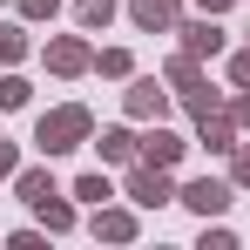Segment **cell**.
<instances>
[{"label":"cell","instance_id":"d4e9b609","mask_svg":"<svg viewBox=\"0 0 250 250\" xmlns=\"http://www.w3.org/2000/svg\"><path fill=\"white\" fill-rule=\"evenodd\" d=\"M196 7H203V14H216V21H223V14H230V7H237V0H196Z\"/></svg>","mask_w":250,"mask_h":250},{"label":"cell","instance_id":"603a6c76","mask_svg":"<svg viewBox=\"0 0 250 250\" xmlns=\"http://www.w3.org/2000/svg\"><path fill=\"white\" fill-rule=\"evenodd\" d=\"M230 82H237V88H250V47H244V54H230Z\"/></svg>","mask_w":250,"mask_h":250},{"label":"cell","instance_id":"ba28073f","mask_svg":"<svg viewBox=\"0 0 250 250\" xmlns=\"http://www.w3.org/2000/svg\"><path fill=\"white\" fill-rule=\"evenodd\" d=\"M128 21H135L142 34H176V21H183V0H128Z\"/></svg>","mask_w":250,"mask_h":250},{"label":"cell","instance_id":"cb8c5ba5","mask_svg":"<svg viewBox=\"0 0 250 250\" xmlns=\"http://www.w3.org/2000/svg\"><path fill=\"white\" fill-rule=\"evenodd\" d=\"M230 122H237V128H250V88H237V102H230Z\"/></svg>","mask_w":250,"mask_h":250},{"label":"cell","instance_id":"4fadbf2b","mask_svg":"<svg viewBox=\"0 0 250 250\" xmlns=\"http://www.w3.org/2000/svg\"><path fill=\"white\" fill-rule=\"evenodd\" d=\"M163 82H169V95H196V88H203V61H196L189 47H183V54H169Z\"/></svg>","mask_w":250,"mask_h":250},{"label":"cell","instance_id":"44dd1931","mask_svg":"<svg viewBox=\"0 0 250 250\" xmlns=\"http://www.w3.org/2000/svg\"><path fill=\"white\" fill-rule=\"evenodd\" d=\"M230 183H237V189H250V142H237V149H230Z\"/></svg>","mask_w":250,"mask_h":250},{"label":"cell","instance_id":"9c48e42d","mask_svg":"<svg viewBox=\"0 0 250 250\" xmlns=\"http://www.w3.org/2000/svg\"><path fill=\"white\" fill-rule=\"evenodd\" d=\"M88 230L102 237V244H135V209H115V203H95V216H88Z\"/></svg>","mask_w":250,"mask_h":250},{"label":"cell","instance_id":"7a4b0ae2","mask_svg":"<svg viewBox=\"0 0 250 250\" xmlns=\"http://www.w3.org/2000/svg\"><path fill=\"white\" fill-rule=\"evenodd\" d=\"M122 196H128L135 209H163V203H176V183H169L163 163H142V156H135L128 176H122Z\"/></svg>","mask_w":250,"mask_h":250},{"label":"cell","instance_id":"52a82bcc","mask_svg":"<svg viewBox=\"0 0 250 250\" xmlns=\"http://www.w3.org/2000/svg\"><path fill=\"white\" fill-rule=\"evenodd\" d=\"M176 34H183V47H189L196 61H216V54H223V27H216V14H196V21H176Z\"/></svg>","mask_w":250,"mask_h":250},{"label":"cell","instance_id":"5bb4252c","mask_svg":"<svg viewBox=\"0 0 250 250\" xmlns=\"http://www.w3.org/2000/svg\"><path fill=\"white\" fill-rule=\"evenodd\" d=\"M68 196H75V203H115V183H108V169H88V176H75V189H68Z\"/></svg>","mask_w":250,"mask_h":250},{"label":"cell","instance_id":"7402d4cb","mask_svg":"<svg viewBox=\"0 0 250 250\" xmlns=\"http://www.w3.org/2000/svg\"><path fill=\"white\" fill-rule=\"evenodd\" d=\"M14 176H21V149H14V142H0V183H14Z\"/></svg>","mask_w":250,"mask_h":250},{"label":"cell","instance_id":"ac0fdd59","mask_svg":"<svg viewBox=\"0 0 250 250\" xmlns=\"http://www.w3.org/2000/svg\"><path fill=\"white\" fill-rule=\"evenodd\" d=\"M0 61H27V21H0Z\"/></svg>","mask_w":250,"mask_h":250},{"label":"cell","instance_id":"9a60e30c","mask_svg":"<svg viewBox=\"0 0 250 250\" xmlns=\"http://www.w3.org/2000/svg\"><path fill=\"white\" fill-rule=\"evenodd\" d=\"M115 14H122V0H75V27L82 34H102Z\"/></svg>","mask_w":250,"mask_h":250},{"label":"cell","instance_id":"ffe728a7","mask_svg":"<svg viewBox=\"0 0 250 250\" xmlns=\"http://www.w3.org/2000/svg\"><path fill=\"white\" fill-rule=\"evenodd\" d=\"M14 7H21V21H27V27H41V21L61 14V0H14Z\"/></svg>","mask_w":250,"mask_h":250},{"label":"cell","instance_id":"277c9868","mask_svg":"<svg viewBox=\"0 0 250 250\" xmlns=\"http://www.w3.org/2000/svg\"><path fill=\"white\" fill-rule=\"evenodd\" d=\"M122 108L135 115V122H163V115H169V82H156V75H128Z\"/></svg>","mask_w":250,"mask_h":250},{"label":"cell","instance_id":"5b68a950","mask_svg":"<svg viewBox=\"0 0 250 250\" xmlns=\"http://www.w3.org/2000/svg\"><path fill=\"white\" fill-rule=\"evenodd\" d=\"M230 196H237V183H223V176H196V183H183V189H176V203H189L196 216H223Z\"/></svg>","mask_w":250,"mask_h":250},{"label":"cell","instance_id":"484cf974","mask_svg":"<svg viewBox=\"0 0 250 250\" xmlns=\"http://www.w3.org/2000/svg\"><path fill=\"white\" fill-rule=\"evenodd\" d=\"M244 41H250V27H244Z\"/></svg>","mask_w":250,"mask_h":250},{"label":"cell","instance_id":"2e32d148","mask_svg":"<svg viewBox=\"0 0 250 250\" xmlns=\"http://www.w3.org/2000/svg\"><path fill=\"white\" fill-rule=\"evenodd\" d=\"M95 75H108V82H128V75H135L128 47H95Z\"/></svg>","mask_w":250,"mask_h":250},{"label":"cell","instance_id":"6da1fadb","mask_svg":"<svg viewBox=\"0 0 250 250\" xmlns=\"http://www.w3.org/2000/svg\"><path fill=\"white\" fill-rule=\"evenodd\" d=\"M82 142H95V115H88L82 102H61V108H47L41 122H34V149H41L47 163L54 156H75Z\"/></svg>","mask_w":250,"mask_h":250},{"label":"cell","instance_id":"8fae6325","mask_svg":"<svg viewBox=\"0 0 250 250\" xmlns=\"http://www.w3.org/2000/svg\"><path fill=\"white\" fill-rule=\"evenodd\" d=\"M183 156H189V142H183L176 128H163V122H156L149 135H142V163H163V169H176Z\"/></svg>","mask_w":250,"mask_h":250},{"label":"cell","instance_id":"7c38bea8","mask_svg":"<svg viewBox=\"0 0 250 250\" xmlns=\"http://www.w3.org/2000/svg\"><path fill=\"white\" fill-rule=\"evenodd\" d=\"M27 209L41 216V230H47V237H68V230H75V203H68L61 189H47L41 203H27Z\"/></svg>","mask_w":250,"mask_h":250},{"label":"cell","instance_id":"8992f818","mask_svg":"<svg viewBox=\"0 0 250 250\" xmlns=\"http://www.w3.org/2000/svg\"><path fill=\"white\" fill-rule=\"evenodd\" d=\"M196 142H203L209 156H230V149H237V122H230V108H196Z\"/></svg>","mask_w":250,"mask_h":250},{"label":"cell","instance_id":"3957f363","mask_svg":"<svg viewBox=\"0 0 250 250\" xmlns=\"http://www.w3.org/2000/svg\"><path fill=\"white\" fill-rule=\"evenodd\" d=\"M41 61H47V75L75 82V75H88V68H95V47H88L82 34H54V41L41 47Z\"/></svg>","mask_w":250,"mask_h":250},{"label":"cell","instance_id":"d6986e66","mask_svg":"<svg viewBox=\"0 0 250 250\" xmlns=\"http://www.w3.org/2000/svg\"><path fill=\"white\" fill-rule=\"evenodd\" d=\"M27 102H34V82H27V75H0V108H7V115L27 108Z\"/></svg>","mask_w":250,"mask_h":250},{"label":"cell","instance_id":"30bf717a","mask_svg":"<svg viewBox=\"0 0 250 250\" xmlns=\"http://www.w3.org/2000/svg\"><path fill=\"white\" fill-rule=\"evenodd\" d=\"M95 149H102V163H115V169H128L135 163V156H142V135H135V128H102V135H95Z\"/></svg>","mask_w":250,"mask_h":250},{"label":"cell","instance_id":"e0dca14e","mask_svg":"<svg viewBox=\"0 0 250 250\" xmlns=\"http://www.w3.org/2000/svg\"><path fill=\"white\" fill-rule=\"evenodd\" d=\"M47 189H54V176H47V169H21V176H14V196H21V203H41Z\"/></svg>","mask_w":250,"mask_h":250}]
</instances>
